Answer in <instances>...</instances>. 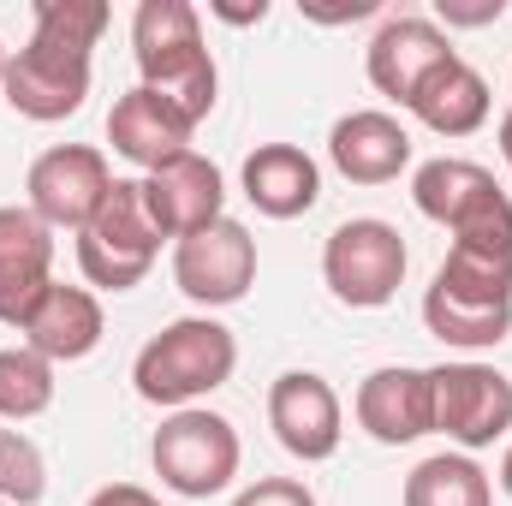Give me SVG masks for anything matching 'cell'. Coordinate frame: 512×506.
<instances>
[{
  "instance_id": "cell-1",
  "label": "cell",
  "mask_w": 512,
  "mask_h": 506,
  "mask_svg": "<svg viewBox=\"0 0 512 506\" xmlns=\"http://www.w3.org/2000/svg\"><path fill=\"white\" fill-rule=\"evenodd\" d=\"M233 370H239L233 328L215 316H179L155 340H143V352L131 358V387H137V399H149L161 411H185V405L209 399L215 387H227Z\"/></svg>"
},
{
  "instance_id": "cell-2",
  "label": "cell",
  "mask_w": 512,
  "mask_h": 506,
  "mask_svg": "<svg viewBox=\"0 0 512 506\" xmlns=\"http://www.w3.org/2000/svg\"><path fill=\"white\" fill-rule=\"evenodd\" d=\"M239 429L233 417L209 411V405H185V411H167V423L155 429L149 441V465L161 477V489L185 495V501H209L221 495L233 477H239Z\"/></svg>"
},
{
  "instance_id": "cell-3",
  "label": "cell",
  "mask_w": 512,
  "mask_h": 506,
  "mask_svg": "<svg viewBox=\"0 0 512 506\" xmlns=\"http://www.w3.org/2000/svg\"><path fill=\"white\" fill-rule=\"evenodd\" d=\"M155 256H161V227L149 221L143 185L137 179H114L108 203L78 233V268H84V280L102 286V292H131V286L149 280Z\"/></svg>"
},
{
  "instance_id": "cell-4",
  "label": "cell",
  "mask_w": 512,
  "mask_h": 506,
  "mask_svg": "<svg viewBox=\"0 0 512 506\" xmlns=\"http://www.w3.org/2000/svg\"><path fill=\"white\" fill-rule=\"evenodd\" d=\"M405 239L399 227H387L376 215H358V221H340L322 245V280L340 304L352 310H382L393 304V292L405 286Z\"/></svg>"
},
{
  "instance_id": "cell-5",
  "label": "cell",
  "mask_w": 512,
  "mask_h": 506,
  "mask_svg": "<svg viewBox=\"0 0 512 506\" xmlns=\"http://www.w3.org/2000/svg\"><path fill=\"white\" fill-rule=\"evenodd\" d=\"M114 191V167L96 143H54L30 161L24 179V209L48 227V233H84L96 221V209Z\"/></svg>"
},
{
  "instance_id": "cell-6",
  "label": "cell",
  "mask_w": 512,
  "mask_h": 506,
  "mask_svg": "<svg viewBox=\"0 0 512 506\" xmlns=\"http://www.w3.org/2000/svg\"><path fill=\"white\" fill-rule=\"evenodd\" d=\"M435 393V435L459 453H483L512 429V381L495 364H441L429 370Z\"/></svg>"
},
{
  "instance_id": "cell-7",
  "label": "cell",
  "mask_w": 512,
  "mask_h": 506,
  "mask_svg": "<svg viewBox=\"0 0 512 506\" xmlns=\"http://www.w3.org/2000/svg\"><path fill=\"white\" fill-rule=\"evenodd\" d=\"M173 286L197 310H227L256 286V239L245 221L221 215L215 227L173 245Z\"/></svg>"
},
{
  "instance_id": "cell-8",
  "label": "cell",
  "mask_w": 512,
  "mask_h": 506,
  "mask_svg": "<svg viewBox=\"0 0 512 506\" xmlns=\"http://www.w3.org/2000/svg\"><path fill=\"white\" fill-rule=\"evenodd\" d=\"M268 429L274 441L304 459V465H322L340 453V435H346V411H340V393L328 387V376L316 370H286L268 387Z\"/></svg>"
},
{
  "instance_id": "cell-9",
  "label": "cell",
  "mask_w": 512,
  "mask_h": 506,
  "mask_svg": "<svg viewBox=\"0 0 512 506\" xmlns=\"http://www.w3.org/2000/svg\"><path fill=\"white\" fill-rule=\"evenodd\" d=\"M6 108L36 120V126H54V120H72L90 96V54H66V48H48V42H24L12 60H6Z\"/></svg>"
},
{
  "instance_id": "cell-10",
  "label": "cell",
  "mask_w": 512,
  "mask_h": 506,
  "mask_svg": "<svg viewBox=\"0 0 512 506\" xmlns=\"http://www.w3.org/2000/svg\"><path fill=\"white\" fill-rule=\"evenodd\" d=\"M137 185H143L149 221H155L161 239H173V245L191 239V233H203V227H215V221L227 215V179H221V167H215L209 155H197V149L161 161V167L143 173Z\"/></svg>"
},
{
  "instance_id": "cell-11",
  "label": "cell",
  "mask_w": 512,
  "mask_h": 506,
  "mask_svg": "<svg viewBox=\"0 0 512 506\" xmlns=\"http://www.w3.org/2000/svg\"><path fill=\"white\" fill-rule=\"evenodd\" d=\"M453 60V42H447V30L435 24V18H411V12H399V18H387L382 30H376V42L364 48V72H370V84L382 90L387 102H411L417 96V84L429 78V72H441Z\"/></svg>"
},
{
  "instance_id": "cell-12",
  "label": "cell",
  "mask_w": 512,
  "mask_h": 506,
  "mask_svg": "<svg viewBox=\"0 0 512 506\" xmlns=\"http://www.w3.org/2000/svg\"><path fill=\"white\" fill-rule=\"evenodd\" d=\"M358 429L382 447H405V441H423L435 435V393H429V370H411V364H387L370 370L358 399Z\"/></svg>"
},
{
  "instance_id": "cell-13",
  "label": "cell",
  "mask_w": 512,
  "mask_h": 506,
  "mask_svg": "<svg viewBox=\"0 0 512 506\" xmlns=\"http://www.w3.org/2000/svg\"><path fill=\"white\" fill-rule=\"evenodd\" d=\"M48 286H54V233L24 203L0 209V322L24 328Z\"/></svg>"
},
{
  "instance_id": "cell-14",
  "label": "cell",
  "mask_w": 512,
  "mask_h": 506,
  "mask_svg": "<svg viewBox=\"0 0 512 506\" xmlns=\"http://www.w3.org/2000/svg\"><path fill=\"white\" fill-rule=\"evenodd\" d=\"M328 161L352 179V185H393L411 167V131L382 108H358L328 131Z\"/></svg>"
},
{
  "instance_id": "cell-15",
  "label": "cell",
  "mask_w": 512,
  "mask_h": 506,
  "mask_svg": "<svg viewBox=\"0 0 512 506\" xmlns=\"http://www.w3.org/2000/svg\"><path fill=\"white\" fill-rule=\"evenodd\" d=\"M18 334H24V346L42 352L48 364H78V358H90V352L102 346V334H108L102 298H96L90 286H60V280H54Z\"/></svg>"
},
{
  "instance_id": "cell-16",
  "label": "cell",
  "mask_w": 512,
  "mask_h": 506,
  "mask_svg": "<svg viewBox=\"0 0 512 506\" xmlns=\"http://www.w3.org/2000/svg\"><path fill=\"white\" fill-rule=\"evenodd\" d=\"M191 120L167 102V96H155V90H126L120 102H114V114H108V143H114V155H126L131 167H143V173H155L161 161H173V155H185L191 149Z\"/></svg>"
},
{
  "instance_id": "cell-17",
  "label": "cell",
  "mask_w": 512,
  "mask_h": 506,
  "mask_svg": "<svg viewBox=\"0 0 512 506\" xmlns=\"http://www.w3.org/2000/svg\"><path fill=\"white\" fill-rule=\"evenodd\" d=\"M239 179H245L251 209L268 215V221H298L322 197V167L298 143H256L245 155V167H239Z\"/></svg>"
},
{
  "instance_id": "cell-18",
  "label": "cell",
  "mask_w": 512,
  "mask_h": 506,
  "mask_svg": "<svg viewBox=\"0 0 512 506\" xmlns=\"http://www.w3.org/2000/svg\"><path fill=\"white\" fill-rule=\"evenodd\" d=\"M405 108H411L423 126L435 131V137H471V131L489 126L495 96H489L483 72H477V66H465V60L453 54L441 72H429V78L417 84V96H411Z\"/></svg>"
},
{
  "instance_id": "cell-19",
  "label": "cell",
  "mask_w": 512,
  "mask_h": 506,
  "mask_svg": "<svg viewBox=\"0 0 512 506\" xmlns=\"http://www.w3.org/2000/svg\"><path fill=\"white\" fill-rule=\"evenodd\" d=\"M501 185H495V173L489 167H477V161H465V155H441V161H423L417 173H411V203H417V215H429L435 227H459L477 203H489Z\"/></svg>"
},
{
  "instance_id": "cell-20",
  "label": "cell",
  "mask_w": 512,
  "mask_h": 506,
  "mask_svg": "<svg viewBox=\"0 0 512 506\" xmlns=\"http://www.w3.org/2000/svg\"><path fill=\"white\" fill-rule=\"evenodd\" d=\"M137 84L143 90H155V96H167L191 126H203L209 114H215V90H221V72H215V54H209V42H197V48H179V54H161V60H143L137 66Z\"/></svg>"
},
{
  "instance_id": "cell-21",
  "label": "cell",
  "mask_w": 512,
  "mask_h": 506,
  "mask_svg": "<svg viewBox=\"0 0 512 506\" xmlns=\"http://www.w3.org/2000/svg\"><path fill=\"white\" fill-rule=\"evenodd\" d=\"M405 506H495V483L471 453H429L405 477Z\"/></svg>"
},
{
  "instance_id": "cell-22",
  "label": "cell",
  "mask_w": 512,
  "mask_h": 506,
  "mask_svg": "<svg viewBox=\"0 0 512 506\" xmlns=\"http://www.w3.org/2000/svg\"><path fill=\"white\" fill-rule=\"evenodd\" d=\"M423 322L435 340L459 346V352H489L512 334V304H465V298H447L441 286L423 292Z\"/></svg>"
},
{
  "instance_id": "cell-23",
  "label": "cell",
  "mask_w": 512,
  "mask_h": 506,
  "mask_svg": "<svg viewBox=\"0 0 512 506\" xmlns=\"http://www.w3.org/2000/svg\"><path fill=\"white\" fill-rule=\"evenodd\" d=\"M197 42H203V12L191 0H137V12H131L137 66L161 60V54H179V48H197Z\"/></svg>"
},
{
  "instance_id": "cell-24",
  "label": "cell",
  "mask_w": 512,
  "mask_h": 506,
  "mask_svg": "<svg viewBox=\"0 0 512 506\" xmlns=\"http://www.w3.org/2000/svg\"><path fill=\"white\" fill-rule=\"evenodd\" d=\"M54 405V364L30 346H0V423H30Z\"/></svg>"
},
{
  "instance_id": "cell-25",
  "label": "cell",
  "mask_w": 512,
  "mask_h": 506,
  "mask_svg": "<svg viewBox=\"0 0 512 506\" xmlns=\"http://www.w3.org/2000/svg\"><path fill=\"white\" fill-rule=\"evenodd\" d=\"M108 0H36L30 6V42L66 48V54H90L108 30Z\"/></svg>"
},
{
  "instance_id": "cell-26",
  "label": "cell",
  "mask_w": 512,
  "mask_h": 506,
  "mask_svg": "<svg viewBox=\"0 0 512 506\" xmlns=\"http://www.w3.org/2000/svg\"><path fill=\"white\" fill-rule=\"evenodd\" d=\"M429 286H441L447 298H465V304H512V256H483L453 245Z\"/></svg>"
},
{
  "instance_id": "cell-27",
  "label": "cell",
  "mask_w": 512,
  "mask_h": 506,
  "mask_svg": "<svg viewBox=\"0 0 512 506\" xmlns=\"http://www.w3.org/2000/svg\"><path fill=\"white\" fill-rule=\"evenodd\" d=\"M48 495V465L30 435L0 423V506H36Z\"/></svg>"
},
{
  "instance_id": "cell-28",
  "label": "cell",
  "mask_w": 512,
  "mask_h": 506,
  "mask_svg": "<svg viewBox=\"0 0 512 506\" xmlns=\"http://www.w3.org/2000/svg\"><path fill=\"white\" fill-rule=\"evenodd\" d=\"M233 506H316V495H310L298 477H256Z\"/></svg>"
},
{
  "instance_id": "cell-29",
  "label": "cell",
  "mask_w": 512,
  "mask_h": 506,
  "mask_svg": "<svg viewBox=\"0 0 512 506\" xmlns=\"http://www.w3.org/2000/svg\"><path fill=\"white\" fill-rule=\"evenodd\" d=\"M507 0H435V18L447 30H483V24H501Z\"/></svg>"
},
{
  "instance_id": "cell-30",
  "label": "cell",
  "mask_w": 512,
  "mask_h": 506,
  "mask_svg": "<svg viewBox=\"0 0 512 506\" xmlns=\"http://www.w3.org/2000/svg\"><path fill=\"white\" fill-rule=\"evenodd\" d=\"M370 12H382V0H346V6H316V0H304V18H316V24H358V18H370Z\"/></svg>"
},
{
  "instance_id": "cell-31",
  "label": "cell",
  "mask_w": 512,
  "mask_h": 506,
  "mask_svg": "<svg viewBox=\"0 0 512 506\" xmlns=\"http://www.w3.org/2000/svg\"><path fill=\"white\" fill-rule=\"evenodd\" d=\"M209 12H215L221 24H239V30H245V24H262V18H268V0H209Z\"/></svg>"
},
{
  "instance_id": "cell-32",
  "label": "cell",
  "mask_w": 512,
  "mask_h": 506,
  "mask_svg": "<svg viewBox=\"0 0 512 506\" xmlns=\"http://www.w3.org/2000/svg\"><path fill=\"white\" fill-rule=\"evenodd\" d=\"M90 506H161L149 489H137V483H108V489H96Z\"/></svg>"
},
{
  "instance_id": "cell-33",
  "label": "cell",
  "mask_w": 512,
  "mask_h": 506,
  "mask_svg": "<svg viewBox=\"0 0 512 506\" xmlns=\"http://www.w3.org/2000/svg\"><path fill=\"white\" fill-rule=\"evenodd\" d=\"M495 137H501V155H507V167H512V108L501 114V131H495Z\"/></svg>"
},
{
  "instance_id": "cell-34",
  "label": "cell",
  "mask_w": 512,
  "mask_h": 506,
  "mask_svg": "<svg viewBox=\"0 0 512 506\" xmlns=\"http://www.w3.org/2000/svg\"><path fill=\"white\" fill-rule=\"evenodd\" d=\"M501 489L512 495V447H507V459H501Z\"/></svg>"
},
{
  "instance_id": "cell-35",
  "label": "cell",
  "mask_w": 512,
  "mask_h": 506,
  "mask_svg": "<svg viewBox=\"0 0 512 506\" xmlns=\"http://www.w3.org/2000/svg\"><path fill=\"white\" fill-rule=\"evenodd\" d=\"M6 60H12V54H6V42H0V78H6Z\"/></svg>"
}]
</instances>
